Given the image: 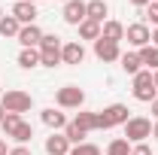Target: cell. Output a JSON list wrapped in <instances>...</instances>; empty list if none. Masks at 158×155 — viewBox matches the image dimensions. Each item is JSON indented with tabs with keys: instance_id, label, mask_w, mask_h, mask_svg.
<instances>
[{
	"instance_id": "33",
	"label": "cell",
	"mask_w": 158,
	"mask_h": 155,
	"mask_svg": "<svg viewBox=\"0 0 158 155\" xmlns=\"http://www.w3.org/2000/svg\"><path fill=\"white\" fill-rule=\"evenodd\" d=\"M152 85H155V91H158V70H152Z\"/></svg>"
},
{
	"instance_id": "37",
	"label": "cell",
	"mask_w": 158,
	"mask_h": 155,
	"mask_svg": "<svg viewBox=\"0 0 158 155\" xmlns=\"http://www.w3.org/2000/svg\"><path fill=\"white\" fill-rule=\"evenodd\" d=\"M152 137H155V140H158V122H155V125H152Z\"/></svg>"
},
{
	"instance_id": "38",
	"label": "cell",
	"mask_w": 158,
	"mask_h": 155,
	"mask_svg": "<svg viewBox=\"0 0 158 155\" xmlns=\"http://www.w3.org/2000/svg\"><path fill=\"white\" fill-rule=\"evenodd\" d=\"M21 3H37V0H21Z\"/></svg>"
},
{
	"instance_id": "28",
	"label": "cell",
	"mask_w": 158,
	"mask_h": 155,
	"mask_svg": "<svg viewBox=\"0 0 158 155\" xmlns=\"http://www.w3.org/2000/svg\"><path fill=\"white\" fill-rule=\"evenodd\" d=\"M143 15H146V21H152V24H155V27H158V3H149Z\"/></svg>"
},
{
	"instance_id": "17",
	"label": "cell",
	"mask_w": 158,
	"mask_h": 155,
	"mask_svg": "<svg viewBox=\"0 0 158 155\" xmlns=\"http://www.w3.org/2000/svg\"><path fill=\"white\" fill-rule=\"evenodd\" d=\"M19 31H21V24H19L15 15H3V19H0V37L15 40V37H19Z\"/></svg>"
},
{
	"instance_id": "15",
	"label": "cell",
	"mask_w": 158,
	"mask_h": 155,
	"mask_svg": "<svg viewBox=\"0 0 158 155\" xmlns=\"http://www.w3.org/2000/svg\"><path fill=\"white\" fill-rule=\"evenodd\" d=\"M85 12H88V19H91V21L103 24L106 15H110V6H106V0H88V3H85Z\"/></svg>"
},
{
	"instance_id": "21",
	"label": "cell",
	"mask_w": 158,
	"mask_h": 155,
	"mask_svg": "<svg viewBox=\"0 0 158 155\" xmlns=\"http://www.w3.org/2000/svg\"><path fill=\"white\" fill-rule=\"evenodd\" d=\"M79 37L82 40H100V24L91 19H85L82 24H79Z\"/></svg>"
},
{
	"instance_id": "5",
	"label": "cell",
	"mask_w": 158,
	"mask_h": 155,
	"mask_svg": "<svg viewBox=\"0 0 158 155\" xmlns=\"http://www.w3.org/2000/svg\"><path fill=\"white\" fill-rule=\"evenodd\" d=\"M134 79V97L137 100H143V103H152L155 100V85H152V70H140L137 76H131Z\"/></svg>"
},
{
	"instance_id": "6",
	"label": "cell",
	"mask_w": 158,
	"mask_h": 155,
	"mask_svg": "<svg viewBox=\"0 0 158 155\" xmlns=\"http://www.w3.org/2000/svg\"><path fill=\"white\" fill-rule=\"evenodd\" d=\"M125 40H128L134 49H143V46H149V43H152V31H149V24H146V21H134V24H128V27H125Z\"/></svg>"
},
{
	"instance_id": "25",
	"label": "cell",
	"mask_w": 158,
	"mask_h": 155,
	"mask_svg": "<svg viewBox=\"0 0 158 155\" xmlns=\"http://www.w3.org/2000/svg\"><path fill=\"white\" fill-rule=\"evenodd\" d=\"M24 119L19 116V113H6V119H3V131H6V137H12V131L19 128Z\"/></svg>"
},
{
	"instance_id": "42",
	"label": "cell",
	"mask_w": 158,
	"mask_h": 155,
	"mask_svg": "<svg viewBox=\"0 0 158 155\" xmlns=\"http://www.w3.org/2000/svg\"><path fill=\"white\" fill-rule=\"evenodd\" d=\"M152 3H158V0H152Z\"/></svg>"
},
{
	"instance_id": "35",
	"label": "cell",
	"mask_w": 158,
	"mask_h": 155,
	"mask_svg": "<svg viewBox=\"0 0 158 155\" xmlns=\"http://www.w3.org/2000/svg\"><path fill=\"white\" fill-rule=\"evenodd\" d=\"M152 46H158V27L152 31Z\"/></svg>"
},
{
	"instance_id": "16",
	"label": "cell",
	"mask_w": 158,
	"mask_h": 155,
	"mask_svg": "<svg viewBox=\"0 0 158 155\" xmlns=\"http://www.w3.org/2000/svg\"><path fill=\"white\" fill-rule=\"evenodd\" d=\"M118 64H122V70H125L128 76H137L140 70H143V61H140V52H122Z\"/></svg>"
},
{
	"instance_id": "20",
	"label": "cell",
	"mask_w": 158,
	"mask_h": 155,
	"mask_svg": "<svg viewBox=\"0 0 158 155\" xmlns=\"http://www.w3.org/2000/svg\"><path fill=\"white\" fill-rule=\"evenodd\" d=\"M19 67H24V70L40 67V49H21L19 52Z\"/></svg>"
},
{
	"instance_id": "18",
	"label": "cell",
	"mask_w": 158,
	"mask_h": 155,
	"mask_svg": "<svg viewBox=\"0 0 158 155\" xmlns=\"http://www.w3.org/2000/svg\"><path fill=\"white\" fill-rule=\"evenodd\" d=\"M140 52V61H143V67L146 70H158V46H143V49H137Z\"/></svg>"
},
{
	"instance_id": "4",
	"label": "cell",
	"mask_w": 158,
	"mask_h": 155,
	"mask_svg": "<svg viewBox=\"0 0 158 155\" xmlns=\"http://www.w3.org/2000/svg\"><path fill=\"white\" fill-rule=\"evenodd\" d=\"M55 103H58L61 110H79L85 103V91L79 85H64V88L55 91Z\"/></svg>"
},
{
	"instance_id": "23",
	"label": "cell",
	"mask_w": 158,
	"mask_h": 155,
	"mask_svg": "<svg viewBox=\"0 0 158 155\" xmlns=\"http://www.w3.org/2000/svg\"><path fill=\"white\" fill-rule=\"evenodd\" d=\"M64 137L70 140V146H79V143H85V131L76 128L73 122H67V128H64Z\"/></svg>"
},
{
	"instance_id": "3",
	"label": "cell",
	"mask_w": 158,
	"mask_h": 155,
	"mask_svg": "<svg viewBox=\"0 0 158 155\" xmlns=\"http://www.w3.org/2000/svg\"><path fill=\"white\" fill-rule=\"evenodd\" d=\"M146 137H152V122L146 116H131L125 122V140L128 143H146Z\"/></svg>"
},
{
	"instance_id": "9",
	"label": "cell",
	"mask_w": 158,
	"mask_h": 155,
	"mask_svg": "<svg viewBox=\"0 0 158 155\" xmlns=\"http://www.w3.org/2000/svg\"><path fill=\"white\" fill-rule=\"evenodd\" d=\"M85 19H88V12H85V3H82V0H70V3H64V21H67V24L79 27Z\"/></svg>"
},
{
	"instance_id": "10",
	"label": "cell",
	"mask_w": 158,
	"mask_h": 155,
	"mask_svg": "<svg viewBox=\"0 0 158 155\" xmlns=\"http://www.w3.org/2000/svg\"><path fill=\"white\" fill-rule=\"evenodd\" d=\"M70 140L64 137V131H52V137H46V152L49 155H70Z\"/></svg>"
},
{
	"instance_id": "36",
	"label": "cell",
	"mask_w": 158,
	"mask_h": 155,
	"mask_svg": "<svg viewBox=\"0 0 158 155\" xmlns=\"http://www.w3.org/2000/svg\"><path fill=\"white\" fill-rule=\"evenodd\" d=\"M3 119H6V110H3V103H0V125H3Z\"/></svg>"
},
{
	"instance_id": "41",
	"label": "cell",
	"mask_w": 158,
	"mask_h": 155,
	"mask_svg": "<svg viewBox=\"0 0 158 155\" xmlns=\"http://www.w3.org/2000/svg\"><path fill=\"white\" fill-rule=\"evenodd\" d=\"M64 3H70V0H64Z\"/></svg>"
},
{
	"instance_id": "8",
	"label": "cell",
	"mask_w": 158,
	"mask_h": 155,
	"mask_svg": "<svg viewBox=\"0 0 158 155\" xmlns=\"http://www.w3.org/2000/svg\"><path fill=\"white\" fill-rule=\"evenodd\" d=\"M94 55L103 64H113L122 58V49H118V43H110V40H94Z\"/></svg>"
},
{
	"instance_id": "32",
	"label": "cell",
	"mask_w": 158,
	"mask_h": 155,
	"mask_svg": "<svg viewBox=\"0 0 158 155\" xmlns=\"http://www.w3.org/2000/svg\"><path fill=\"white\" fill-rule=\"evenodd\" d=\"M152 116H155V122H158V97L152 100Z\"/></svg>"
},
{
	"instance_id": "13",
	"label": "cell",
	"mask_w": 158,
	"mask_h": 155,
	"mask_svg": "<svg viewBox=\"0 0 158 155\" xmlns=\"http://www.w3.org/2000/svg\"><path fill=\"white\" fill-rule=\"evenodd\" d=\"M100 40H110V43H122L125 40V24L116 19H106L100 24Z\"/></svg>"
},
{
	"instance_id": "22",
	"label": "cell",
	"mask_w": 158,
	"mask_h": 155,
	"mask_svg": "<svg viewBox=\"0 0 158 155\" xmlns=\"http://www.w3.org/2000/svg\"><path fill=\"white\" fill-rule=\"evenodd\" d=\"M31 137H34V128H31L27 122H21L19 128L12 131V140H15L19 146H27V143H31Z\"/></svg>"
},
{
	"instance_id": "14",
	"label": "cell",
	"mask_w": 158,
	"mask_h": 155,
	"mask_svg": "<svg viewBox=\"0 0 158 155\" xmlns=\"http://www.w3.org/2000/svg\"><path fill=\"white\" fill-rule=\"evenodd\" d=\"M9 15H15L19 19V24H37V3H15L12 6V12Z\"/></svg>"
},
{
	"instance_id": "31",
	"label": "cell",
	"mask_w": 158,
	"mask_h": 155,
	"mask_svg": "<svg viewBox=\"0 0 158 155\" xmlns=\"http://www.w3.org/2000/svg\"><path fill=\"white\" fill-rule=\"evenodd\" d=\"M128 3H131V6H137V9H146L152 0H128Z\"/></svg>"
},
{
	"instance_id": "12",
	"label": "cell",
	"mask_w": 158,
	"mask_h": 155,
	"mask_svg": "<svg viewBox=\"0 0 158 155\" xmlns=\"http://www.w3.org/2000/svg\"><path fill=\"white\" fill-rule=\"evenodd\" d=\"M40 119H43V125L52 128V131H64V128H67V116H64L61 110H55V107H46V110L40 113Z\"/></svg>"
},
{
	"instance_id": "26",
	"label": "cell",
	"mask_w": 158,
	"mask_h": 155,
	"mask_svg": "<svg viewBox=\"0 0 158 155\" xmlns=\"http://www.w3.org/2000/svg\"><path fill=\"white\" fill-rule=\"evenodd\" d=\"M64 43H61V37H55V34H43V40H40V52H46V49H61Z\"/></svg>"
},
{
	"instance_id": "30",
	"label": "cell",
	"mask_w": 158,
	"mask_h": 155,
	"mask_svg": "<svg viewBox=\"0 0 158 155\" xmlns=\"http://www.w3.org/2000/svg\"><path fill=\"white\" fill-rule=\"evenodd\" d=\"M9 155H31L27 146H15V149H9Z\"/></svg>"
},
{
	"instance_id": "7",
	"label": "cell",
	"mask_w": 158,
	"mask_h": 155,
	"mask_svg": "<svg viewBox=\"0 0 158 155\" xmlns=\"http://www.w3.org/2000/svg\"><path fill=\"white\" fill-rule=\"evenodd\" d=\"M85 61V46L79 43V40H70V43H64L61 46V64H70V67H76Z\"/></svg>"
},
{
	"instance_id": "19",
	"label": "cell",
	"mask_w": 158,
	"mask_h": 155,
	"mask_svg": "<svg viewBox=\"0 0 158 155\" xmlns=\"http://www.w3.org/2000/svg\"><path fill=\"white\" fill-rule=\"evenodd\" d=\"M73 125H76V128H82L85 134H88V131H98V113H76Z\"/></svg>"
},
{
	"instance_id": "24",
	"label": "cell",
	"mask_w": 158,
	"mask_h": 155,
	"mask_svg": "<svg viewBox=\"0 0 158 155\" xmlns=\"http://www.w3.org/2000/svg\"><path fill=\"white\" fill-rule=\"evenodd\" d=\"M106 155H131V143L125 137H116L110 146H106Z\"/></svg>"
},
{
	"instance_id": "40",
	"label": "cell",
	"mask_w": 158,
	"mask_h": 155,
	"mask_svg": "<svg viewBox=\"0 0 158 155\" xmlns=\"http://www.w3.org/2000/svg\"><path fill=\"white\" fill-rule=\"evenodd\" d=\"M0 97H3V88H0Z\"/></svg>"
},
{
	"instance_id": "11",
	"label": "cell",
	"mask_w": 158,
	"mask_h": 155,
	"mask_svg": "<svg viewBox=\"0 0 158 155\" xmlns=\"http://www.w3.org/2000/svg\"><path fill=\"white\" fill-rule=\"evenodd\" d=\"M21 43V49H40V40H43V31H40L37 24H21L19 37H15Z\"/></svg>"
},
{
	"instance_id": "29",
	"label": "cell",
	"mask_w": 158,
	"mask_h": 155,
	"mask_svg": "<svg viewBox=\"0 0 158 155\" xmlns=\"http://www.w3.org/2000/svg\"><path fill=\"white\" fill-rule=\"evenodd\" d=\"M131 155H152V149H149L146 143H134V146H131Z\"/></svg>"
},
{
	"instance_id": "2",
	"label": "cell",
	"mask_w": 158,
	"mask_h": 155,
	"mask_svg": "<svg viewBox=\"0 0 158 155\" xmlns=\"http://www.w3.org/2000/svg\"><path fill=\"white\" fill-rule=\"evenodd\" d=\"M0 103H3L6 113H19V116H21V113H31L34 97L27 94V91H21V88H9V91H3Z\"/></svg>"
},
{
	"instance_id": "34",
	"label": "cell",
	"mask_w": 158,
	"mask_h": 155,
	"mask_svg": "<svg viewBox=\"0 0 158 155\" xmlns=\"http://www.w3.org/2000/svg\"><path fill=\"white\" fill-rule=\"evenodd\" d=\"M0 155H9V149H6V143L0 140Z\"/></svg>"
},
{
	"instance_id": "27",
	"label": "cell",
	"mask_w": 158,
	"mask_h": 155,
	"mask_svg": "<svg viewBox=\"0 0 158 155\" xmlns=\"http://www.w3.org/2000/svg\"><path fill=\"white\" fill-rule=\"evenodd\" d=\"M70 155H100V149L94 146V143H79V146L70 149Z\"/></svg>"
},
{
	"instance_id": "39",
	"label": "cell",
	"mask_w": 158,
	"mask_h": 155,
	"mask_svg": "<svg viewBox=\"0 0 158 155\" xmlns=\"http://www.w3.org/2000/svg\"><path fill=\"white\" fill-rule=\"evenodd\" d=\"M0 19H3V9H0Z\"/></svg>"
},
{
	"instance_id": "1",
	"label": "cell",
	"mask_w": 158,
	"mask_h": 155,
	"mask_svg": "<svg viewBox=\"0 0 158 155\" xmlns=\"http://www.w3.org/2000/svg\"><path fill=\"white\" fill-rule=\"evenodd\" d=\"M128 107L125 103H110V107H103L98 113V131H110V128H116V125H125L128 122Z\"/></svg>"
}]
</instances>
